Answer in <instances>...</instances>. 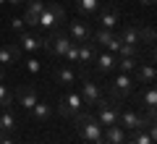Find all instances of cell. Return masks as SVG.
<instances>
[{
    "label": "cell",
    "mask_w": 157,
    "mask_h": 144,
    "mask_svg": "<svg viewBox=\"0 0 157 144\" xmlns=\"http://www.w3.org/2000/svg\"><path fill=\"white\" fill-rule=\"evenodd\" d=\"M29 113H32L34 121H42V123H45V121H50V115H52V105H47V102L37 100V105H34Z\"/></svg>",
    "instance_id": "cell-21"
},
{
    "label": "cell",
    "mask_w": 157,
    "mask_h": 144,
    "mask_svg": "<svg viewBox=\"0 0 157 144\" xmlns=\"http://www.w3.org/2000/svg\"><path fill=\"white\" fill-rule=\"evenodd\" d=\"M11 6H21V3H26V0H8Z\"/></svg>",
    "instance_id": "cell-34"
},
{
    "label": "cell",
    "mask_w": 157,
    "mask_h": 144,
    "mask_svg": "<svg viewBox=\"0 0 157 144\" xmlns=\"http://www.w3.org/2000/svg\"><path fill=\"white\" fill-rule=\"evenodd\" d=\"M73 126H76L78 136L84 139L86 144H105L102 142V126H100V121L94 115H89V113H76L73 115Z\"/></svg>",
    "instance_id": "cell-1"
},
{
    "label": "cell",
    "mask_w": 157,
    "mask_h": 144,
    "mask_svg": "<svg viewBox=\"0 0 157 144\" xmlns=\"http://www.w3.org/2000/svg\"><path fill=\"white\" fill-rule=\"evenodd\" d=\"M45 3L42 0H26V13H24V24L26 26H34L37 29V21H39V13H42Z\"/></svg>",
    "instance_id": "cell-16"
},
{
    "label": "cell",
    "mask_w": 157,
    "mask_h": 144,
    "mask_svg": "<svg viewBox=\"0 0 157 144\" xmlns=\"http://www.w3.org/2000/svg\"><path fill=\"white\" fill-rule=\"evenodd\" d=\"M136 63H139L136 58H118V60H115V68H118L121 73H134Z\"/></svg>",
    "instance_id": "cell-25"
},
{
    "label": "cell",
    "mask_w": 157,
    "mask_h": 144,
    "mask_svg": "<svg viewBox=\"0 0 157 144\" xmlns=\"http://www.w3.org/2000/svg\"><path fill=\"white\" fill-rule=\"evenodd\" d=\"M92 42H100L102 47H107V53H118L121 50V37H118L113 29H97V32H92Z\"/></svg>",
    "instance_id": "cell-5"
},
{
    "label": "cell",
    "mask_w": 157,
    "mask_h": 144,
    "mask_svg": "<svg viewBox=\"0 0 157 144\" xmlns=\"http://www.w3.org/2000/svg\"><path fill=\"white\" fill-rule=\"evenodd\" d=\"M52 79H55L58 84H63V87H71V84L78 81V73L73 71L71 66H55V71H52Z\"/></svg>",
    "instance_id": "cell-15"
},
{
    "label": "cell",
    "mask_w": 157,
    "mask_h": 144,
    "mask_svg": "<svg viewBox=\"0 0 157 144\" xmlns=\"http://www.w3.org/2000/svg\"><path fill=\"white\" fill-rule=\"evenodd\" d=\"M63 58H66V66L78 63V42H71V45H68V50L63 53Z\"/></svg>",
    "instance_id": "cell-27"
},
{
    "label": "cell",
    "mask_w": 157,
    "mask_h": 144,
    "mask_svg": "<svg viewBox=\"0 0 157 144\" xmlns=\"http://www.w3.org/2000/svg\"><path fill=\"white\" fill-rule=\"evenodd\" d=\"M97 107H100V118H97L100 126H115V123H118V107L115 105L100 100V102H97Z\"/></svg>",
    "instance_id": "cell-13"
},
{
    "label": "cell",
    "mask_w": 157,
    "mask_h": 144,
    "mask_svg": "<svg viewBox=\"0 0 157 144\" xmlns=\"http://www.w3.org/2000/svg\"><path fill=\"white\" fill-rule=\"evenodd\" d=\"M155 136H157V128H155V123H149L147 128H134L126 142L128 144H155Z\"/></svg>",
    "instance_id": "cell-10"
},
{
    "label": "cell",
    "mask_w": 157,
    "mask_h": 144,
    "mask_svg": "<svg viewBox=\"0 0 157 144\" xmlns=\"http://www.w3.org/2000/svg\"><path fill=\"white\" fill-rule=\"evenodd\" d=\"M118 24H121V13H118L115 8H105V11H100V26L102 29H115Z\"/></svg>",
    "instance_id": "cell-20"
},
{
    "label": "cell",
    "mask_w": 157,
    "mask_h": 144,
    "mask_svg": "<svg viewBox=\"0 0 157 144\" xmlns=\"http://www.w3.org/2000/svg\"><path fill=\"white\" fill-rule=\"evenodd\" d=\"M42 42H45V39L39 37V34H34V32H21L16 45L21 47V53H37V50H42Z\"/></svg>",
    "instance_id": "cell-9"
},
{
    "label": "cell",
    "mask_w": 157,
    "mask_h": 144,
    "mask_svg": "<svg viewBox=\"0 0 157 144\" xmlns=\"http://www.w3.org/2000/svg\"><path fill=\"white\" fill-rule=\"evenodd\" d=\"M94 58H97V68H100L102 73L113 71V68H115V60H118L115 53H100V55H94Z\"/></svg>",
    "instance_id": "cell-22"
},
{
    "label": "cell",
    "mask_w": 157,
    "mask_h": 144,
    "mask_svg": "<svg viewBox=\"0 0 157 144\" xmlns=\"http://www.w3.org/2000/svg\"><path fill=\"white\" fill-rule=\"evenodd\" d=\"M63 21H66V8L58 6V3H45V8H42V13H39L37 26L45 29V32H55V29H60Z\"/></svg>",
    "instance_id": "cell-2"
},
{
    "label": "cell",
    "mask_w": 157,
    "mask_h": 144,
    "mask_svg": "<svg viewBox=\"0 0 157 144\" xmlns=\"http://www.w3.org/2000/svg\"><path fill=\"white\" fill-rule=\"evenodd\" d=\"M102 142L105 144H126V131L121 126H105V131H102Z\"/></svg>",
    "instance_id": "cell-18"
},
{
    "label": "cell",
    "mask_w": 157,
    "mask_h": 144,
    "mask_svg": "<svg viewBox=\"0 0 157 144\" xmlns=\"http://www.w3.org/2000/svg\"><path fill=\"white\" fill-rule=\"evenodd\" d=\"M0 131H3V126H0Z\"/></svg>",
    "instance_id": "cell-37"
},
{
    "label": "cell",
    "mask_w": 157,
    "mask_h": 144,
    "mask_svg": "<svg viewBox=\"0 0 157 144\" xmlns=\"http://www.w3.org/2000/svg\"><path fill=\"white\" fill-rule=\"evenodd\" d=\"M134 79H131V73H118L115 79L110 81V94L115 97V100H126L131 92H134Z\"/></svg>",
    "instance_id": "cell-3"
},
{
    "label": "cell",
    "mask_w": 157,
    "mask_h": 144,
    "mask_svg": "<svg viewBox=\"0 0 157 144\" xmlns=\"http://www.w3.org/2000/svg\"><path fill=\"white\" fill-rule=\"evenodd\" d=\"M18 105H21L24 110H32V107L37 105V89L29 87V84L21 87V89H18Z\"/></svg>",
    "instance_id": "cell-19"
},
{
    "label": "cell",
    "mask_w": 157,
    "mask_h": 144,
    "mask_svg": "<svg viewBox=\"0 0 157 144\" xmlns=\"http://www.w3.org/2000/svg\"><path fill=\"white\" fill-rule=\"evenodd\" d=\"M24 66H26L29 73H37V71H39V60H37V58H26V60H24Z\"/></svg>",
    "instance_id": "cell-30"
},
{
    "label": "cell",
    "mask_w": 157,
    "mask_h": 144,
    "mask_svg": "<svg viewBox=\"0 0 157 144\" xmlns=\"http://www.w3.org/2000/svg\"><path fill=\"white\" fill-rule=\"evenodd\" d=\"M21 47H18L16 42H11V45H3L0 47V66L3 68H8V66H13V63H18L21 60Z\"/></svg>",
    "instance_id": "cell-12"
},
{
    "label": "cell",
    "mask_w": 157,
    "mask_h": 144,
    "mask_svg": "<svg viewBox=\"0 0 157 144\" xmlns=\"http://www.w3.org/2000/svg\"><path fill=\"white\" fill-rule=\"evenodd\" d=\"M0 144H16V142H13V139L8 136V134H3V131H0Z\"/></svg>",
    "instance_id": "cell-32"
},
{
    "label": "cell",
    "mask_w": 157,
    "mask_h": 144,
    "mask_svg": "<svg viewBox=\"0 0 157 144\" xmlns=\"http://www.w3.org/2000/svg\"><path fill=\"white\" fill-rule=\"evenodd\" d=\"M141 39H144L147 45H155V29H152V26L141 29Z\"/></svg>",
    "instance_id": "cell-29"
},
{
    "label": "cell",
    "mask_w": 157,
    "mask_h": 144,
    "mask_svg": "<svg viewBox=\"0 0 157 144\" xmlns=\"http://www.w3.org/2000/svg\"><path fill=\"white\" fill-rule=\"evenodd\" d=\"M24 26H26V24H24V16H21V18H11V29H13L16 34H21Z\"/></svg>",
    "instance_id": "cell-31"
},
{
    "label": "cell",
    "mask_w": 157,
    "mask_h": 144,
    "mask_svg": "<svg viewBox=\"0 0 157 144\" xmlns=\"http://www.w3.org/2000/svg\"><path fill=\"white\" fill-rule=\"evenodd\" d=\"M0 3H8V0H0Z\"/></svg>",
    "instance_id": "cell-36"
},
{
    "label": "cell",
    "mask_w": 157,
    "mask_h": 144,
    "mask_svg": "<svg viewBox=\"0 0 157 144\" xmlns=\"http://www.w3.org/2000/svg\"><path fill=\"white\" fill-rule=\"evenodd\" d=\"M66 34L73 39V42H89V39H92L89 24H86V21H78V18L68 24V32H66Z\"/></svg>",
    "instance_id": "cell-8"
},
{
    "label": "cell",
    "mask_w": 157,
    "mask_h": 144,
    "mask_svg": "<svg viewBox=\"0 0 157 144\" xmlns=\"http://www.w3.org/2000/svg\"><path fill=\"white\" fill-rule=\"evenodd\" d=\"M11 102H13V92L0 81V107H11Z\"/></svg>",
    "instance_id": "cell-28"
},
{
    "label": "cell",
    "mask_w": 157,
    "mask_h": 144,
    "mask_svg": "<svg viewBox=\"0 0 157 144\" xmlns=\"http://www.w3.org/2000/svg\"><path fill=\"white\" fill-rule=\"evenodd\" d=\"M0 126H3V131L6 134H11V131H16V115L11 113V107H3V113H0Z\"/></svg>",
    "instance_id": "cell-24"
},
{
    "label": "cell",
    "mask_w": 157,
    "mask_h": 144,
    "mask_svg": "<svg viewBox=\"0 0 157 144\" xmlns=\"http://www.w3.org/2000/svg\"><path fill=\"white\" fill-rule=\"evenodd\" d=\"M139 105L147 110V118L155 121V105H157V92H155V84H144V89L139 92Z\"/></svg>",
    "instance_id": "cell-7"
},
{
    "label": "cell",
    "mask_w": 157,
    "mask_h": 144,
    "mask_svg": "<svg viewBox=\"0 0 157 144\" xmlns=\"http://www.w3.org/2000/svg\"><path fill=\"white\" fill-rule=\"evenodd\" d=\"M155 66H149V63H136L134 68V84H155Z\"/></svg>",
    "instance_id": "cell-14"
},
{
    "label": "cell",
    "mask_w": 157,
    "mask_h": 144,
    "mask_svg": "<svg viewBox=\"0 0 157 144\" xmlns=\"http://www.w3.org/2000/svg\"><path fill=\"white\" fill-rule=\"evenodd\" d=\"M76 6H78L81 13L92 16V13H97V8H100V0H76Z\"/></svg>",
    "instance_id": "cell-26"
},
{
    "label": "cell",
    "mask_w": 157,
    "mask_h": 144,
    "mask_svg": "<svg viewBox=\"0 0 157 144\" xmlns=\"http://www.w3.org/2000/svg\"><path fill=\"white\" fill-rule=\"evenodd\" d=\"M139 3H144V6H152V3H155V0H139Z\"/></svg>",
    "instance_id": "cell-35"
},
{
    "label": "cell",
    "mask_w": 157,
    "mask_h": 144,
    "mask_svg": "<svg viewBox=\"0 0 157 144\" xmlns=\"http://www.w3.org/2000/svg\"><path fill=\"white\" fill-rule=\"evenodd\" d=\"M94 55H97V50H94V42H78V63H92L94 60Z\"/></svg>",
    "instance_id": "cell-23"
},
{
    "label": "cell",
    "mask_w": 157,
    "mask_h": 144,
    "mask_svg": "<svg viewBox=\"0 0 157 144\" xmlns=\"http://www.w3.org/2000/svg\"><path fill=\"white\" fill-rule=\"evenodd\" d=\"M121 37V42L128 45V47H134V50H139V45H141V29L134 26V24H128V26L123 29V32L118 34Z\"/></svg>",
    "instance_id": "cell-17"
},
{
    "label": "cell",
    "mask_w": 157,
    "mask_h": 144,
    "mask_svg": "<svg viewBox=\"0 0 157 144\" xmlns=\"http://www.w3.org/2000/svg\"><path fill=\"white\" fill-rule=\"evenodd\" d=\"M118 123H121V128L123 131H134V128H147L149 123V118H144L141 113H134V110H126V113H118Z\"/></svg>",
    "instance_id": "cell-4"
},
{
    "label": "cell",
    "mask_w": 157,
    "mask_h": 144,
    "mask_svg": "<svg viewBox=\"0 0 157 144\" xmlns=\"http://www.w3.org/2000/svg\"><path fill=\"white\" fill-rule=\"evenodd\" d=\"M81 110H84V100H81L78 92L66 94V97L58 102V113H60V115H76V113H81Z\"/></svg>",
    "instance_id": "cell-6"
},
{
    "label": "cell",
    "mask_w": 157,
    "mask_h": 144,
    "mask_svg": "<svg viewBox=\"0 0 157 144\" xmlns=\"http://www.w3.org/2000/svg\"><path fill=\"white\" fill-rule=\"evenodd\" d=\"M81 100H84V105H97L102 100L100 84H94L92 79H84V84H81Z\"/></svg>",
    "instance_id": "cell-11"
},
{
    "label": "cell",
    "mask_w": 157,
    "mask_h": 144,
    "mask_svg": "<svg viewBox=\"0 0 157 144\" xmlns=\"http://www.w3.org/2000/svg\"><path fill=\"white\" fill-rule=\"evenodd\" d=\"M0 81H6V68L0 66Z\"/></svg>",
    "instance_id": "cell-33"
}]
</instances>
